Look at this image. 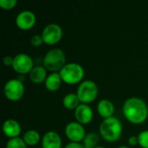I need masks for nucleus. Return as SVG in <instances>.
I'll use <instances>...</instances> for the list:
<instances>
[{
    "mask_svg": "<svg viewBox=\"0 0 148 148\" xmlns=\"http://www.w3.org/2000/svg\"><path fill=\"white\" fill-rule=\"evenodd\" d=\"M139 146L141 148H148V130L141 131L138 135Z\"/></svg>",
    "mask_w": 148,
    "mask_h": 148,
    "instance_id": "21",
    "label": "nucleus"
},
{
    "mask_svg": "<svg viewBox=\"0 0 148 148\" xmlns=\"http://www.w3.org/2000/svg\"><path fill=\"white\" fill-rule=\"evenodd\" d=\"M99 94L97 84L92 80L82 81L77 88L76 95H78L81 103L89 104L95 101Z\"/></svg>",
    "mask_w": 148,
    "mask_h": 148,
    "instance_id": "5",
    "label": "nucleus"
},
{
    "mask_svg": "<svg viewBox=\"0 0 148 148\" xmlns=\"http://www.w3.org/2000/svg\"><path fill=\"white\" fill-rule=\"evenodd\" d=\"M17 79L19 81H21L22 82H23L24 80H25V77H24V75H19V76H17Z\"/></svg>",
    "mask_w": 148,
    "mask_h": 148,
    "instance_id": "27",
    "label": "nucleus"
},
{
    "mask_svg": "<svg viewBox=\"0 0 148 148\" xmlns=\"http://www.w3.org/2000/svg\"><path fill=\"white\" fill-rule=\"evenodd\" d=\"M30 43L34 47H39L41 46L43 42V39L41 34H35L31 36L30 38Z\"/></svg>",
    "mask_w": 148,
    "mask_h": 148,
    "instance_id": "23",
    "label": "nucleus"
},
{
    "mask_svg": "<svg viewBox=\"0 0 148 148\" xmlns=\"http://www.w3.org/2000/svg\"><path fill=\"white\" fill-rule=\"evenodd\" d=\"M95 148H107V147H102V146H97V147H96Z\"/></svg>",
    "mask_w": 148,
    "mask_h": 148,
    "instance_id": "29",
    "label": "nucleus"
},
{
    "mask_svg": "<svg viewBox=\"0 0 148 148\" xmlns=\"http://www.w3.org/2000/svg\"><path fill=\"white\" fill-rule=\"evenodd\" d=\"M42 148H62V140L61 135L56 131H48L42 137Z\"/></svg>",
    "mask_w": 148,
    "mask_h": 148,
    "instance_id": "12",
    "label": "nucleus"
},
{
    "mask_svg": "<svg viewBox=\"0 0 148 148\" xmlns=\"http://www.w3.org/2000/svg\"><path fill=\"white\" fill-rule=\"evenodd\" d=\"M63 148H84L82 143H76V142H69Z\"/></svg>",
    "mask_w": 148,
    "mask_h": 148,
    "instance_id": "26",
    "label": "nucleus"
},
{
    "mask_svg": "<svg viewBox=\"0 0 148 148\" xmlns=\"http://www.w3.org/2000/svg\"><path fill=\"white\" fill-rule=\"evenodd\" d=\"M81 104L80 99L76 93H68L62 98V105L69 110H74Z\"/></svg>",
    "mask_w": 148,
    "mask_h": 148,
    "instance_id": "17",
    "label": "nucleus"
},
{
    "mask_svg": "<svg viewBox=\"0 0 148 148\" xmlns=\"http://www.w3.org/2000/svg\"><path fill=\"white\" fill-rule=\"evenodd\" d=\"M96 109H97V113L101 117H102L103 119H107L114 116L115 107L113 101H111L110 100L101 99L98 101Z\"/></svg>",
    "mask_w": 148,
    "mask_h": 148,
    "instance_id": "14",
    "label": "nucleus"
},
{
    "mask_svg": "<svg viewBox=\"0 0 148 148\" xmlns=\"http://www.w3.org/2000/svg\"><path fill=\"white\" fill-rule=\"evenodd\" d=\"M62 82H63L61 78L59 72H54L49 74L45 80L44 85L47 90H49V92H56L61 88Z\"/></svg>",
    "mask_w": 148,
    "mask_h": 148,
    "instance_id": "16",
    "label": "nucleus"
},
{
    "mask_svg": "<svg viewBox=\"0 0 148 148\" xmlns=\"http://www.w3.org/2000/svg\"><path fill=\"white\" fill-rule=\"evenodd\" d=\"M5 148H28V146L23 141V138L17 137L13 139H9L6 143Z\"/></svg>",
    "mask_w": 148,
    "mask_h": 148,
    "instance_id": "20",
    "label": "nucleus"
},
{
    "mask_svg": "<svg viewBox=\"0 0 148 148\" xmlns=\"http://www.w3.org/2000/svg\"><path fill=\"white\" fill-rule=\"evenodd\" d=\"M25 92V87L23 82L17 78L8 80L3 86V94L7 100L10 101H20Z\"/></svg>",
    "mask_w": 148,
    "mask_h": 148,
    "instance_id": "6",
    "label": "nucleus"
},
{
    "mask_svg": "<svg viewBox=\"0 0 148 148\" xmlns=\"http://www.w3.org/2000/svg\"><path fill=\"white\" fill-rule=\"evenodd\" d=\"M22 138H23V141L26 143V145L29 146V147H34V146L37 145L40 141H42L41 134H39L38 131H36L35 129L27 130L23 134Z\"/></svg>",
    "mask_w": 148,
    "mask_h": 148,
    "instance_id": "18",
    "label": "nucleus"
},
{
    "mask_svg": "<svg viewBox=\"0 0 148 148\" xmlns=\"http://www.w3.org/2000/svg\"><path fill=\"white\" fill-rule=\"evenodd\" d=\"M34 67V60L29 54L18 53L14 56L12 69L19 75L29 74Z\"/></svg>",
    "mask_w": 148,
    "mask_h": 148,
    "instance_id": "8",
    "label": "nucleus"
},
{
    "mask_svg": "<svg viewBox=\"0 0 148 148\" xmlns=\"http://www.w3.org/2000/svg\"><path fill=\"white\" fill-rule=\"evenodd\" d=\"M74 115L75 121L82 125L89 124L94 119L93 108L88 104L81 103L74 111Z\"/></svg>",
    "mask_w": 148,
    "mask_h": 148,
    "instance_id": "11",
    "label": "nucleus"
},
{
    "mask_svg": "<svg viewBox=\"0 0 148 148\" xmlns=\"http://www.w3.org/2000/svg\"><path fill=\"white\" fill-rule=\"evenodd\" d=\"M41 35L45 44L53 46L57 44L62 39L63 30L59 24L56 23H50L43 28Z\"/></svg>",
    "mask_w": 148,
    "mask_h": 148,
    "instance_id": "7",
    "label": "nucleus"
},
{
    "mask_svg": "<svg viewBox=\"0 0 148 148\" xmlns=\"http://www.w3.org/2000/svg\"><path fill=\"white\" fill-rule=\"evenodd\" d=\"M122 113L130 123L134 125L142 124L148 118V106L140 97H129L123 103Z\"/></svg>",
    "mask_w": 148,
    "mask_h": 148,
    "instance_id": "1",
    "label": "nucleus"
},
{
    "mask_svg": "<svg viewBox=\"0 0 148 148\" xmlns=\"http://www.w3.org/2000/svg\"><path fill=\"white\" fill-rule=\"evenodd\" d=\"M62 82L69 85L80 84L84 78L85 70L82 64L78 62H67L59 71Z\"/></svg>",
    "mask_w": 148,
    "mask_h": 148,
    "instance_id": "4",
    "label": "nucleus"
},
{
    "mask_svg": "<svg viewBox=\"0 0 148 148\" xmlns=\"http://www.w3.org/2000/svg\"><path fill=\"white\" fill-rule=\"evenodd\" d=\"M17 4L16 0H0V8L5 10L14 9Z\"/></svg>",
    "mask_w": 148,
    "mask_h": 148,
    "instance_id": "22",
    "label": "nucleus"
},
{
    "mask_svg": "<svg viewBox=\"0 0 148 148\" xmlns=\"http://www.w3.org/2000/svg\"><path fill=\"white\" fill-rule=\"evenodd\" d=\"M127 143L129 145V147H136L137 145H139V140H138V136L136 135H132L128 138Z\"/></svg>",
    "mask_w": 148,
    "mask_h": 148,
    "instance_id": "24",
    "label": "nucleus"
},
{
    "mask_svg": "<svg viewBox=\"0 0 148 148\" xmlns=\"http://www.w3.org/2000/svg\"><path fill=\"white\" fill-rule=\"evenodd\" d=\"M48 75V70L43 66L36 65L29 74V78L34 84H41L45 82Z\"/></svg>",
    "mask_w": 148,
    "mask_h": 148,
    "instance_id": "15",
    "label": "nucleus"
},
{
    "mask_svg": "<svg viewBox=\"0 0 148 148\" xmlns=\"http://www.w3.org/2000/svg\"><path fill=\"white\" fill-rule=\"evenodd\" d=\"M101 137L107 142L114 143L119 140L122 135L123 126L121 121L115 116L103 119L99 127Z\"/></svg>",
    "mask_w": 148,
    "mask_h": 148,
    "instance_id": "2",
    "label": "nucleus"
},
{
    "mask_svg": "<svg viewBox=\"0 0 148 148\" xmlns=\"http://www.w3.org/2000/svg\"><path fill=\"white\" fill-rule=\"evenodd\" d=\"M36 148H42V147H36Z\"/></svg>",
    "mask_w": 148,
    "mask_h": 148,
    "instance_id": "30",
    "label": "nucleus"
},
{
    "mask_svg": "<svg viewBox=\"0 0 148 148\" xmlns=\"http://www.w3.org/2000/svg\"><path fill=\"white\" fill-rule=\"evenodd\" d=\"M64 133L66 137L69 139V142H76V143L82 142L85 136L87 135L84 126L77 122L76 121L69 122L65 126Z\"/></svg>",
    "mask_w": 148,
    "mask_h": 148,
    "instance_id": "9",
    "label": "nucleus"
},
{
    "mask_svg": "<svg viewBox=\"0 0 148 148\" xmlns=\"http://www.w3.org/2000/svg\"><path fill=\"white\" fill-rule=\"evenodd\" d=\"M15 23L19 29L29 30L35 26L36 23V16L31 10H23L16 15Z\"/></svg>",
    "mask_w": 148,
    "mask_h": 148,
    "instance_id": "10",
    "label": "nucleus"
},
{
    "mask_svg": "<svg viewBox=\"0 0 148 148\" xmlns=\"http://www.w3.org/2000/svg\"><path fill=\"white\" fill-rule=\"evenodd\" d=\"M65 52L59 48L48 50L42 58V66L50 73L59 72L66 65Z\"/></svg>",
    "mask_w": 148,
    "mask_h": 148,
    "instance_id": "3",
    "label": "nucleus"
},
{
    "mask_svg": "<svg viewBox=\"0 0 148 148\" xmlns=\"http://www.w3.org/2000/svg\"><path fill=\"white\" fill-rule=\"evenodd\" d=\"M99 142V136L95 133H88L85 136L82 144L84 148H95Z\"/></svg>",
    "mask_w": 148,
    "mask_h": 148,
    "instance_id": "19",
    "label": "nucleus"
},
{
    "mask_svg": "<svg viewBox=\"0 0 148 148\" xmlns=\"http://www.w3.org/2000/svg\"><path fill=\"white\" fill-rule=\"evenodd\" d=\"M116 148H131L129 146H120V147H118Z\"/></svg>",
    "mask_w": 148,
    "mask_h": 148,
    "instance_id": "28",
    "label": "nucleus"
},
{
    "mask_svg": "<svg viewBox=\"0 0 148 148\" xmlns=\"http://www.w3.org/2000/svg\"><path fill=\"white\" fill-rule=\"evenodd\" d=\"M13 61H14V56H11L10 55L8 56H5L3 57V62L5 66L7 67H12V64H13Z\"/></svg>",
    "mask_w": 148,
    "mask_h": 148,
    "instance_id": "25",
    "label": "nucleus"
},
{
    "mask_svg": "<svg viewBox=\"0 0 148 148\" xmlns=\"http://www.w3.org/2000/svg\"><path fill=\"white\" fill-rule=\"evenodd\" d=\"M3 134L9 139L17 138L22 132V127L20 123L14 119H7L3 121L2 126Z\"/></svg>",
    "mask_w": 148,
    "mask_h": 148,
    "instance_id": "13",
    "label": "nucleus"
}]
</instances>
